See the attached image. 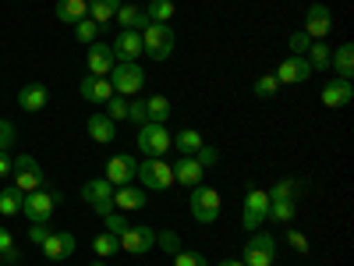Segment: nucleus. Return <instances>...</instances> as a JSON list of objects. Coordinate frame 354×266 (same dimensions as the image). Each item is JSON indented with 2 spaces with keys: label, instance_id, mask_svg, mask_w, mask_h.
Returning <instances> with one entry per match:
<instances>
[{
  "label": "nucleus",
  "instance_id": "obj_1",
  "mask_svg": "<svg viewBox=\"0 0 354 266\" xmlns=\"http://www.w3.org/2000/svg\"><path fill=\"white\" fill-rule=\"evenodd\" d=\"M138 36H142V53L153 57V61H167V57L174 53V28L170 25L149 21Z\"/></svg>",
  "mask_w": 354,
  "mask_h": 266
},
{
  "label": "nucleus",
  "instance_id": "obj_2",
  "mask_svg": "<svg viewBox=\"0 0 354 266\" xmlns=\"http://www.w3.org/2000/svg\"><path fill=\"white\" fill-rule=\"evenodd\" d=\"M135 177L142 181V188H153V192H167L174 185V163H167L163 157H145L135 170Z\"/></svg>",
  "mask_w": 354,
  "mask_h": 266
},
{
  "label": "nucleus",
  "instance_id": "obj_3",
  "mask_svg": "<svg viewBox=\"0 0 354 266\" xmlns=\"http://www.w3.org/2000/svg\"><path fill=\"white\" fill-rule=\"evenodd\" d=\"M64 195L57 192V188H50V185H43V188H36V192H25L21 195V213L32 220V224H39V220H50V213H53V206L61 202Z\"/></svg>",
  "mask_w": 354,
  "mask_h": 266
},
{
  "label": "nucleus",
  "instance_id": "obj_4",
  "mask_svg": "<svg viewBox=\"0 0 354 266\" xmlns=\"http://www.w3.org/2000/svg\"><path fill=\"white\" fill-rule=\"evenodd\" d=\"M110 85L117 96H138L142 85H145V71L138 68V61H117L113 71H110Z\"/></svg>",
  "mask_w": 354,
  "mask_h": 266
},
{
  "label": "nucleus",
  "instance_id": "obj_5",
  "mask_svg": "<svg viewBox=\"0 0 354 266\" xmlns=\"http://www.w3.org/2000/svg\"><path fill=\"white\" fill-rule=\"evenodd\" d=\"M11 174H15V188H18L21 195L46 185V174H43V167H39V160H36L32 153L15 157V170H11Z\"/></svg>",
  "mask_w": 354,
  "mask_h": 266
},
{
  "label": "nucleus",
  "instance_id": "obj_6",
  "mask_svg": "<svg viewBox=\"0 0 354 266\" xmlns=\"http://www.w3.org/2000/svg\"><path fill=\"white\" fill-rule=\"evenodd\" d=\"M138 150L142 157H167L170 145H174V135L167 132V125H138Z\"/></svg>",
  "mask_w": 354,
  "mask_h": 266
},
{
  "label": "nucleus",
  "instance_id": "obj_7",
  "mask_svg": "<svg viewBox=\"0 0 354 266\" xmlns=\"http://www.w3.org/2000/svg\"><path fill=\"white\" fill-rule=\"evenodd\" d=\"M241 263L245 266H277V238H273V234L255 231L248 238V245H245Z\"/></svg>",
  "mask_w": 354,
  "mask_h": 266
},
{
  "label": "nucleus",
  "instance_id": "obj_8",
  "mask_svg": "<svg viewBox=\"0 0 354 266\" xmlns=\"http://www.w3.org/2000/svg\"><path fill=\"white\" fill-rule=\"evenodd\" d=\"M220 188H209V185H195L192 188V217L198 224H213L220 217Z\"/></svg>",
  "mask_w": 354,
  "mask_h": 266
},
{
  "label": "nucleus",
  "instance_id": "obj_9",
  "mask_svg": "<svg viewBox=\"0 0 354 266\" xmlns=\"http://www.w3.org/2000/svg\"><path fill=\"white\" fill-rule=\"evenodd\" d=\"M82 199L93 206L96 217L113 213V185L106 181V177H93V181H85V185H82Z\"/></svg>",
  "mask_w": 354,
  "mask_h": 266
},
{
  "label": "nucleus",
  "instance_id": "obj_10",
  "mask_svg": "<svg viewBox=\"0 0 354 266\" xmlns=\"http://www.w3.org/2000/svg\"><path fill=\"white\" fill-rule=\"evenodd\" d=\"M266 210H270V195H266L262 188H255V185H248V195H245V217H241L245 231H259V227L266 224Z\"/></svg>",
  "mask_w": 354,
  "mask_h": 266
},
{
  "label": "nucleus",
  "instance_id": "obj_11",
  "mask_svg": "<svg viewBox=\"0 0 354 266\" xmlns=\"http://www.w3.org/2000/svg\"><path fill=\"white\" fill-rule=\"evenodd\" d=\"M39 249H43V256H46L50 263H64V259H71V256H75L78 238H75L71 231H50V238H46Z\"/></svg>",
  "mask_w": 354,
  "mask_h": 266
},
{
  "label": "nucleus",
  "instance_id": "obj_12",
  "mask_svg": "<svg viewBox=\"0 0 354 266\" xmlns=\"http://www.w3.org/2000/svg\"><path fill=\"white\" fill-rule=\"evenodd\" d=\"M117 242H121V252L145 256V252L156 249V231H153V227H131V224H128V231H124Z\"/></svg>",
  "mask_w": 354,
  "mask_h": 266
},
{
  "label": "nucleus",
  "instance_id": "obj_13",
  "mask_svg": "<svg viewBox=\"0 0 354 266\" xmlns=\"http://www.w3.org/2000/svg\"><path fill=\"white\" fill-rule=\"evenodd\" d=\"M330 28H333V11H330L326 4H312V8L305 11V28H301V33H305L308 39H326Z\"/></svg>",
  "mask_w": 354,
  "mask_h": 266
},
{
  "label": "nucleus",
  "instance_id": "obj_14",
  "mask_svg": "<svg viewBox=\"0 0 354 266\" xmlns=\"http://www.w3.org/2000/svg\"><path fill=\"white\" fill-rule=\"evenodd\" d=\"M113 64H117V57H113V50H110L106 43H88V50H85V68H88V75L110 78Z\"/></svg>",
  "mask_w": 354,
  "mask_h": 266
},
{
  "label": "nucleus",
  "instance_id": "obj_15",
  "mask_svg": "<svg viewBox=\"0 0 354 266\" xmlns=\"http://www.w3.org/2000/svg\"><path fill=\"white\" fill-rule=\"evenodd\" d=\"M135 170H138L135 157H128V153H117V157H110V160H106V181H110L113 188L131 185V181H135Z\"/></svg>",
  "mask_w": 354,
  "mask_h": 266
},
{
  "label": "nucleus",
  "instance_id": "obj_16",
  "mask_svg": "<svg viewBox=\"0 0 354 266\" xmlns=\"http://www.w3.org/2000/svg\"><path fill=\"white\" fill-rule=\"evenodd\" d=\"M351 100H354V82L351 78H330L326 85H322V103H326V107L340 110Z\"/></svg>",
  "mask_w": 354,
  "mask_h": 266
},
{
  "label": "nucleus",
  "instance_id": "obj_17",
  "mask_svg": "<svg viewBox=\"0 0 354 266\" xmlns=\"http://www.w3.org/2000/svg\"><path fill=\"white\" fill-rule=\"evenodd\" d=\"M46 103H50V89H46L43 82H25V85L18 89V107H21V110L39 114Z\"/></svg>",
  "mask_w": 354,
  "mask_h": 266
},
{
  "label": "nucleus",
  "instance_id": "obj_18",
  "mask_svg": "<svg viewBox=\"0 0 354 266\" xmlns=\"http://www.w3.org/2000/svg\"><path fill=\"white\" fill-rule=\"evenodd\" d=\"M273 75H277V82H280V85H298V82L312 78L315 71H312V64L305 61V57H287V61H283Z\"/></svg>",
  "mask_w": 354,
  "mask_h": 266
},
{
  "label": "nucleus",
  "instance_id": "obj_19",
  "mask_svg": "<svg viewBox=\"0 0 354 266\" xmlns=\"http://www.w3.org/2000/svg\"><path fill=\"white\" fill-rule=\"evenodd\" d=\"M78 96H82L85 103H106V100L113 96V85H110V78L88 75V78L78 82Z\"/></svg>",
  "mask_w": 354,
  "mask_h": 266
},
{
  "label": "nucleus",
  "instance_id": "obj_20",
  "mask_svg": "<svg viewBox=\"0 0 354 266\" xmlns=\"http://www.w3.org/2000/svg\"><path fill=\"white\" fill-rule=\"evenodd\" d=\"M113 21L121 25L124 33H142V28L149 25V15H145V8H138V4H121L117 15H113Z\"/></svg>",
  "mask_w": 354,
  "mask_h": 266
},
{
  "label": "nucleus",
  "instance_id": "obj_21",
  "mask_svg": "<svg viewBox=\"0 0 354 266\" xmlns=\"http://www.w3.org/2000/svg\"><path fill=\"white\" fill-rule=\"evenodd\" d=\"M113 57H117V61H138V57H142V36L138 33H124V28H121V36H117L113 39Z\"/></svg>",
  "mask_w": 354,
  "mask_h": 266
},
{
  "label": "nucleus",
  "instance_id": "obj_22",
  "mask_svg": "<svg viewBox=\"0 0 354 266\" xmlns=\"http://www.w3.org/2000/svg\"><path fill=\"white\" fill-rule=\"evenodd\" d=\"M202 177H205V170H202V163L195 157H181V160L174 163V181H181L185 188L202 185Z\"/></svg>",
  "mask_w": 354,
  "mask_h": 266
},
{
  "label": "nucleus",
  "instance_id": "obj_23",
  "mask_svg": "<svg viewBox=\"0 0 354 266\" xmlns=\"http://www.w3.org/2000/svg\"><path fill=\"white\" fill-rule=\"evenodd\" d=\"M85 132H88V139L100 142V145H106V142L117 139V125L110 121L106 114H93V117H88V121H85Z\"/></svg>",
  "mask_w": 354,
  "mask_h": 266
},
{
  "label": "nucleus",
  "instance_id": "obj_24",
  "mask_svg": "<svg viewBox=\"0 0 354 266\" xmlns=\"http://www.w3.org/2000/svg\"><path fill=\"white\" fill-rule=\"evenodd\" d=\"M145 202H149V195L138 192L135 185H121V188H113V210H142Z\"/></svg>",
  "mask_w": 354,
  "mask_h": 266
},
{
  "label": "nucleus",
  "instance_id": "obj_25",
  "mask_svg": "<svg viewBox=\"0 0 354 266\" xmlns=\"http://www.w3.org/2000/svg\"><path fill=\"white\" fill-rule=\"evenodd\" d=\"M53 11H57V18L68 21V25L88 18V4H85V0H57V8H53Z\"/></svg>",
  "mask_w": 354,
  "mask_h": 266
},
{
  "label": "nucleus",
  "instance_id": "obj_26",
  "mask_svg": "<svg viewBox=\"0 0 354 266\" xmlns=\"http://www.w3.org/2000/svg\"><path fill=\"white\" fill-rule=\"evenodd\" d=\"M330 68H337V78H354V46L351 43L337 46V53L330 57Z\"/></svg>",
  "mask_w": 354,
  "mask_h": 266
},
{
  "label": "nucleus",
  "instance_id": "obj_27",
  "mask_svg": "<svg viewBox=\"0 0 354 266\" xmlns=\"http://www.w3.org/2000/svg\"><path fill=\"white\" fill-rule=\"evenodd\" d=\"M121 4H124V0H93V4H88V18L103 28V25L113 21V15H117V8H121Z\"/></svg>",
  "mask_w": 354,
  "mask_h": 266
},
{
  "label": "nucleus",
  "instance_id": "obj_28",
  "mask_svg": "<svg viewBox=\"0 0 354 266\" xmlns=\"http://www.w3.org/2000/svg\"><path fill=\"white\" fill-rule=\"evenodd\" d=\"M167 117H170V100L167 96L145 100V125H167Z\"/></svg>",
  "mask_w": 354,
  "mask_h": 266
},
{
  "label": "nucleus",
  "instance_id": "obj_29",
  "mask_svg": "<svg viewBox=\"0 0 354 266\" xmlns=\"http://www.w3.org/2000/svg\"><path fill=\"white\" fill-rule=\"evenodd\" d=\"M174 145L181 150V157H195L202 145H205V139H202V132H195V128H185V132H177L174 135Z\"/></svg>",
  "mask_w": 354,
  "mask_h": 266
},
{
  "label": "nucleus",
  "instance_id": "obj_30",
  "mask_svg": "<svg viewBox=\"0 0 354 266\" xmlns=\"http://www.w3.org/2000/svg\"><path fill=\"white\" fill-rule=\"evenodd\" d=\"M270 199H290V202H298L305 195V181H298V177H283V181L273 185V192H266Z\"/></svg>",
  "mask_w": 354,
  "mask_h": 266
},
{
  "label": "nucleus",
  "instance_id": "obj_31",
  "mask_svg": "<svg viewBox=\"0 0 354 266\" xmlns=\"http://www.w3.org/2000/svg\"><path fill=\"white\" fill-rule=\"evenodd\" d=\"M330 57H333V50L322 43V39H312V43H308L305 61L312 64V71H326V68H330Z\"/></svg>",
  "mask_w": 354,
  "mask_h": 266
},
{
  "label": "nucleus",
  "instance_id": "obj_32",
  "mask_svg": "<svg viewBox=\"0 0 354 266\" xmlns=\"http://www.w3.org/2000/svg\"><path fill=\"white\" fill-rule=\"evenodd\" d=\"M294 213H298V202L290 199H270V210H266V220H277V224H290Z\"/></svg>",
  "mask_w": 354,
  "mask_h": 266
},
{
  "label": "nucleus",
  "instance_id": "obj_33",
  "mask_svg": "<svg viewBox=\"0 0 354 266\" xmlns=\"http://www.w3.org/2000/svg\"><path fill=\"white\" fill-rule=\"evenodd\" d=\"M149 21H160V25H170V18L177 15V4L174 0H149V8H145Z\"/></svg>",
  "mask_w": 354,
  "mask_h": 266
},
{
  "label": "nucleus",
  "instance_id": "obj_34",
  "mask_svg": "<svg viewBox=\"0 0 354 266\" xmlns=\"http://www.w3.org/2000/svg\"><path fill=\"white\" fill-rule=\"evenodd\" d=\"M93 252H96V259H110L113 252H121V242H117V234L103 231V234H96V242H93Z\"/></svg>",
  "mask_w": 354,
  "mask_h": 266
},
{
  "label": "nucleus",
  "instance_id": "obj_35",
  "mask_svg": "<svg viewBox=\"0 0 354 266\" xmlns=\"http://www.w3.org/2000/svg\"><path fill=\"white\" fill-rule=\"evenodd\" d=\"M18 213H21V192L4 188L0 192V217H18Z\"/></svg>",
  "mask_w": 354,
  "mask_h": 266
},
{
  "label": "nucleus",
  "instance_id": "obj_36",
  "mask_svg": "<svg viewBox=\"0 0 354 266\" xmlns=\"http://www.w3.org/2000/svg\"><path fill=\"white\" fill-rule=\"evenodd\" d=\"M0 259H4L8 266H18V263H21V256H18V249H15V238H11L8 227H0Z\"/></svg>",
  "mask_w": 354,
  "mask_h": 266
},
{
  "label": "nucleus",
  "instance_id": "obj_37",
  "mask_svg": "<svg viewBox=\"0 0 354 266\" xmlns=\"http://www.w3.org/2000/svg\"><path fill=\"white\" fill-rule=\"evenodd\" d=\"M71 28H75V39L85 43V46H88V43H96V36H100V25H96L93 18H82V21H75Z\"/></svg>",
  "mask_w": 354,
  "mask_h": 266
},
{
  "label": "nucleus",
  "instance_id": "obj_38",
  "mask_svg": "<svg viewBox=\"0 0 354 266\" xmlns=\"http://www.w3.org/2000/svg\"><path fill=\"white\" fill-rule=\"evenodd\" d=\"M106 117H110L113 125H117V121H124V117H128V100L113 93V96L106 100Z\"/></svg>",
  "mask_w": 354,
  "mask_h": 266
},
{
  "label": "nucleus",
  "instance_id": "obj_39",
  "mask_svg": "<svg viewBox=\"0 0 354 266\" xmlns=\"http://www.w3.org/2000/svg\"><path fill=\"white\" fill-rule=\"evenodd\" d=\"M277 89H280V82H277V75L270 71V75H262V78H255V96H273L277 93Z\"/></svg>",
  "mask_w": 354,
  "mask_h": 266
},
{
  "label": "nucleus",
  "instance_id": "obj_40",
  "mask_svg": "<svg viewBox=\"0 0 354 266\" xmlns=\"http://www.w3.org/2000/svg\"><path fill=\"white\" fill-rule=\"evenodd\" d=\"M156 245H160L163 252H170V256L181 252V238H177L174 231H160V234H156Z\"/></svg>",
  "mask_w": 354,
  "mask_h": 266
},
{
  "label": "nucleus",
  "instance_id": "obj_41",
  "mask_svg": "<svg viewBox=\"0 0 354 266\" xmlns=\"http://www.w3.org/2000/svg\"><path fill=\"white\" fill-rule=\"evenodd\" d=\"M195 160L202 163V170H213L216 160H220V150H216V145H202V150L195 153Z\"/></svg>",
  "mask_w": 354,
  "mask_h": 266
},
{
  "label": "nucleus",
  "instance_id": "obj_42",
  "mask_svg": "<svg viewBox=\"0 0 354 266\" xmlns=\"http://www.w3.org/2000/svg\"><path fill=\"white\" fill-rule=\"evenodd\" d=\"M15 139H18V132H15V125L8 121V117H0V150H11V145H15Z\"/></svg>",
  "mask_w": 354,
  "mask_h": 266
},
{
  "label": "nucleus",
  "instance_id": "obj_43",
  "mask_svg": "<svg viewBox=\"0 0 354 266\" xmlns=\"http://www.w3.org/2000/svg\"><path fill=\"white\" fill-rule=\"evenodd\" d=\"M103 220H106V231H110V234H117V238H121V234L128 231V220H124V213H117V210H113V213H106Z\"/></svg>",
  "mask_w": 354,
  "mask_h": 266
},
{
  "label": "nucleus",
  "instance_id": "obj_44",
  "mask_svg": "<svg viewBox=\"0 0 354 266\" xmlns=\"http://www.w3.org/2000/svg\"><path fill=\"white\" fill-rule=\"evenodd\" d=\"M46 238H50V220H39V224H32V227H28V242L43 245Z\"/></svg>",
  "mask_w": 354,
  "mask_h": 266
},
{
  "label": "nucleus",
  "instance_id": "obj_45",
  "mask_svg": "<svg viewBox=\"0 0 354 266\" xmlns=\"http://www.w3.org/2000/svg\"><path fill=\"white\" fill-rule=\"evenodd\" d=\"M174 266H209V263H205V256H198V252H177Z\"/></svg>",
  "mask_w": 354,
  "mask_h": 266
},
{
  "label": "nucleus",
  "instance_id": "obj_46",
  "mask_svg": "<svg viewBox=\"0 0 354 266\" xmlns=\"http://www.w3.org/2000/svg\"><path fill=\"white\" fill-rule=\"evenodd\" d=\"M308 43H312V39H308L305 33H294V36H290V57H305V53H308Z\"/></svg>",
  "mask_w": 354,
  "mask_h": 266
},
{
  "label": "nucleus",
  "instance_id": "obj_47",
  "mask_svg": "<svg viewBox=\"0 0 354 266\" xmlns=\"http://www.w3.org/2000/svg\"><path fill=\"white\" fill-rule=\"evenodd\" d=\"M128 121L145 125V100H131V103H128Z\"/></svg>",
  "mask_w": 354,
  "mask_h": 266
},
{
  "label": "nucleus",
  "instance_id": "obj_48",
  "mask_svg": "<svg viewBox=\"0 0 354 266\" xmlns=\"http://www.w3.org/2000/svg\"><path fill=\"white\" fill-rule=\"evenodd\" d=\"M287 242L298 249V252H308V238H305L301 231H294V227H290V231H287Z\"/></svg>",
  "mask_w": 354,
  "mask_h": 266
},
{
  "label": "nucleus",
  "instance_id": "obj_49",
  "mask_svg": "<svg viewBox=\"0 0 354 266\" xmlns=\"http://www.w3.org/2000/svg\"><path fill=\"white\" fill-rule=\"evenodd\" d=\"M11 170H15V160H11V157H8L4 150H0V177H8Z\"/></svg>",
  "mask_w": 354,
  "mask_h": 266
},
{
  "label": "nucleus",
  "instance_id": "obj_50",
  "mask_svg": "<svg viewBox=\"0 0 354 266\" xmlns=\"http://www.w3.org/2000/svg\"><path fill=\"white\" fill-rule=\"evenodd\" d=\"M216 266H245V263H241V259H220Z\"/></svg>",
  "mask_w": 354,
  "mask_h": 266
},
{
  "label": "nucleus",
  "instance_id": "obj_51",
  "mask_svg": "<svg viewBox=\"0 0 354 266\" xmlns=\"http://www.w3.org/2000/svg\"><path fill=\"white\" fill-rule=\"evenodd\" d=\"M88 266H106V259H96V263H88Z\"/></svg>",
  "mask_w": 354,
  "mask_h": 266
},
{
  "label": "nucleus",
  "instance_id": "obj_52",
  "mask_svg": "<svg viewBox=\"0 0 354 266\" xmlns=\"http://www.w3.org/2000/svg\"><path fill=\"white\" fill-rule=\"evenodd\" d=\"M85 4H93V0H85Z\"/></svg>",
  "mask_w": 354,
  "mask_h": 266
},
{
  "label": "nucleus",
  "instance_id": "obj_53",
  "mask_svg": "<svg viewBox=\"0 0 354 266\" xmlns=\"http://www.w3.org/2000/svg\"><path fill=\"white\" fill-rule=\"evenodd\" d=\"M0 266H4V259H0Z\"/></svg>",
  "mask_w": 354,
  "mask_h": 266
}]
</instances>
